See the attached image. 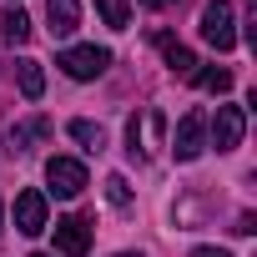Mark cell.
I'll use <instances>...</instances> for the list:
<instances>
[{"label": "cell", "mask_w": 257, "mask_h": 257, "mask_svg": "<svg viewBox=\"0 0 257 257\" xmlns=\"http://www.w3.org/2000/svg\"><path fill=\"white\" fill-rule=\"evenodd\" d=\"M142 6H152V11H167V6H177V0H142Z\"/></svg>", "instance_id": "cell-19"}, {"label": "cell", "mask_w": 257, "mask_h": 257, "mask_svg": "<svg viewBox=\"0 0 257 257\" xmlns=\"http://www.w3.org/2000/svg\"><path fill=\"white\" fill-rule=\"evenodd\" d=\"M36 257H46V252H36Z\"/></svg>", "instance_id": "cell-21"}, {"label": "cell", "mask_w": 257, "mask_h": 257, "mask_svg": "<svg viewBox=\"0 0 257 257\" xmlns=\"http://www.w3.org/2000/svg\"><path fill=\"white\" fill-rule=\"evenodd\" d=\"M106 202L111 207H132V187H126V177H106Z\"/></svg>", "instance_id": "cell-16"}, {"label": "cell", "mask_w": 257, "mask_h": 257, "mask_svg": "<svg viewBox=\"0 0 257 257\" xmlns=\"http://www.w3.org/2000/svg\"><path fill=\"white\" fill-rule=\"evenodd\" d=\"M192 81L202 86V91H232V71H222V66H207V71H192Z\"/></svg>", "instance_id": "cell-15"}, {"label": "cell", "mask_w": 257, "mask_h": 257, "mask_svg": "<svg viewBox=\"0 0 257 257\" xmlns=\"http://www.w3.org/2000/svg\"><path fill=\"white\" fill-rule=\"evenodd\" d=\"M96 11L111 31H126V21H132V0H96Z\"/></svg>", "instance_id": "cell-13"}, {"label": "cell", "mask_w": 257, "mask_h": 257, "mask_svg": "<svg viewBox=\"0 0 257 257\" xmlns=\"http://www.w3.org/2000/svg\"><path fill=\"white\" fill-rule=\"evenodd\" d=\"M232 232H237V237H252V232H257V222H252V217H247V212H242V217H237V227H232Z\"/></svg>", "instance_id": "cell-17"}, {"label": "cell", "mask_w": 257, "mask_h": 257, "mask_svg": "<svg viewBox=\"0 0 257 257\" xmlns=\"http://www.w3.org/2000/svg\"><path fill=\"white\" fill-rule=\"evenodd\" d=\"M46 16H51V36H71L81 26V6L76 0H46Z\"/></svg>", "instance_id": "cell-9"}, {"label": "cell", "mask_w": 257, "mask_h": 257, "mask_svg": "<svg viewBox=\"0 0 257 257\" xmlns=\"http://www.w3.org/2000/svg\"><path fill=\"white\" fill-rule=\"evenodd\" d=\"M46 182H51V192H56V197H66V202H71V197H81V192H86V167H81L76 157H51V162H46Z\"/></svg>", "instance_id": "cell-4"}, {"label": "cell", "mask_w": 257, "mask_h": 257, "mask_svg": "<svg viewBox=\"0 0 257 257\" xmlns=\"http://www.w3.org/2000/svg\"><path fill=\"white\" fill-rule=\"evenodd\" d=\"M16 227H21L26 237H41V232L51 227V222H46V192H36V187H31V192H21V197H16Z\"/></svg>", "instance_id": "cell-6"}, {"label": "cell", "mask_w": 257, "mask_h": 257, "mask_svg": "<svg viewBox=\"0 0 257 257\" xmlns=\"http://www.w3.org/2000/svg\"><path fill=\"white\" fill-rule=\"evenodd\" d=\"M0 41H6V46H26V41H31L26 11H6V16H0Z\"/></svg>", "instance_id": "cell-11"}, {"label": "cell", "mask_w": 257, "mask_h": 257, "mask_svg": "<svg viewBox=\"0 0 257 257\" xmlns=\"http://www.w3.org/2000/svg\"><path fill=\"white\" fill-rule=\"evenodd\" d=\"M207 152V116L202 111H187L177 121V137H172V157L177 162H197Z\"/></svg>", "instance_id": "cell-3"}, {"label": "cell", "mask_w": 257, "mask_h": 257, "mask_svg": "<svg viewBox=\"0 0 257 257\" xmlns=\"http://www.w3.org/2000/svg\"><path fill=\"white\" fill-rule=\"evenodd\" d=\"M202 41L217 46V51H232L237 46V11H232V0H207V11H202Z\"/></svg>", "instance_id": "cell-1"}, {"label": "cell", "mask_w": 257, "mask_h": 257, "mask_svg": "<svg viewBox=\"0 0 257 257\" xmlns=\"http://www.w3.org/2000/svg\"><path fill=\"white\" fill-rule=\"evenodd\" d=\"M51 232H56V252H61V257H86V247H91V227H86L81 217H61Z\"/></svg>", "instance_id": "cell-7"}, {"label": "cell", "mask_w": 257, "mask_h": 257, "mask_svg": "<svg viewBox=\"0 0 257 257\" xmlns=\"http://www.w3.org/2000/svg\"><path fill=\"white\" fill-rule=\"evenodd\" d=\"M56 66H61L71 81H96V76H106L111 51H106V46H71V51H61Z\"/></svg>", "instance_id": "cell-2"}, {"label": "cell", "mask_w": 257, "mask_h": 257, "mask_svg": "<svg viewBox=\"0 0 257 257\" xmlns=\"http://www.w3.org/2000/svg\"><path fill=\"white\" fill-rule=\"evenodd\" d=\"M51 137V121L46 116H31V121H16L11 132H6V152L11 157H21V152H31L36 142H46Z\"/></svg>", "instance_id": "cell-8"}, {"label": "cell", "mask_w": 257, "mask_h": 257, "mask_svg": "<svg viewBox=\"0 0 257 257\" xmlns=\"http://www.w3.org/2000/svg\"><path fill=\"white\" fill-rule=\"evenodd\" d=\"M0 217H6V212H0Z\"/></svg>", "instance_id": "cell-22"}, {"label": "cell", "mask_w": 257, "mask_h": 257, "mask_svg": "<svg viewBox=\"0 0 257 257\" xmlns=\"http://www.w3.org/2000/svg\"><path fill=\"white\" fill-rule=\"evenodd\" d=\"M66 132H71V137H76V142H81L86 152H101V147H106V132H101L96 121H71Z\"/></svg>", "instance_id": "cell-14"}, {"label": "cell", "mask_w": 257, "mask_h": 257, "mask_svg": "<svg viewBox=\"0 0 257 257\" xmlns=\"http://www.w3.org/2000/svg\"><path fill=\"white\" fill-rule=\"evenodd\" d=\"M16 81H21V96L26 101H41L46 96V71H41V61H16Z\"/></svg>", "instance_id": "cell-10"}, {"label": "cell", "mask_w": 257, "mask_h": 257, "mask_svg": "<svg viewBox=\"0 0 257 257\" xmlns=\"http://www.w3.org/2000/svg\"><path fill=\"white\" fill-rule=\"evenodd\" d=\"M192 257H227V252H222V247H197Z\"/></svg>", "instance_id": "cell-18"}, {"label": "cell", "mask_w": 257, "mask_h": 257, "mask_svg": "<svg viewBox=\"0 0 257 257\" xmlns=\"http://www.w3.org/2000/svg\"><path fill=\"white\" fill-rule=\"evenodd\" d=\"M212 132V147L217 152H232V147H242V132H247V116H242V106H217V121L207 126Z\"/></svg>", "instance_id": "cell-5"}, {"label": "cell", "mask_w": 257, "mask_h": 257, "mask_svg": "<svg viewBox=\"0 0 257 257\" xmlns=\"http://www.w3.org/2000/svg\"><path fill=\"white\" fill-rule=\"evenodd\" d=\"M157 41H162V51H167V66H172L177 76H187V81H192V71H197V56H192L187 46H177L172 36H157Z\"/></svg>", "instance_id": "cell-12"}, {"label": "cell", "mask_w": 257, "mask_h": 257, "mask_svg": "<svg viewBox=\"0 0 257 257\" xmlns=\"http://www.w3.org/2000/svg\"><path fill=\"white\" fill-rule=\"evenodd\" d=\"M121 257H132V252H121Z\"/></svg>", "instance_id": "cell-20"}]
</instances>
